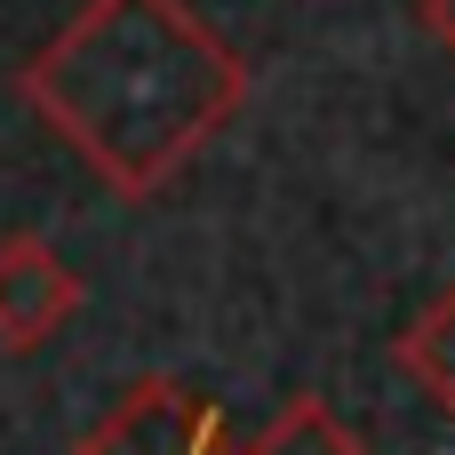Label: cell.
I'll list each match as a JSON object with an SVG mask.
<instances>
[{"mask_svg": "<svg viewBox=\"0 0 455 455\" xmlns=\"http://www.w3.org/2000/svg\"><path fill=\"white\" fill-rule=\"evenodd\" d=\"M80 272L40 240V232H8L0 240V352H40L72 312H80Z\"/></svg>", "mask_w": 455, "mask_h": 455, "instance_id": "cell-3", "label": "cell"}, {"mask_svg": "<svg viewBox=\"0 0 455 455\" xmlns=\"http://www.w3.org/2000/svg\"><path fill=\"white\" fill-rule=\"evenodd\" d=\"M16 88L104 192L160 200L248 104V64L192 0H80Z\"/></svg>", "mask_w": 455, "mask_h": 455, "instance_id": "cell-1", "label": "cell"}, {"mask_svg": "<svg viewBox=\"0 0 455 455\" xmlns=\"http://www.w3.org/2000/svg\"><path fill=\"white\" fill-rule=\"evenodd\" d=\"M80 455H248L232 440V416L192 392L184 376H144L88 440Z\"/></svg>", "mask_w": 455, "mask_h": 455, "instance_id": "cell-2", "label": "cell"}, {"mask_svg": "<svg viewBox=\"0 0 455 455\" xmlns=\"http://www.w3.org/2000/svg\"><path fill=\"white\" fill-rule=\"evenodd\" d=\"M424 32H432V40L455 56V0H424Z\"/></svg>", "mask_w": 455, "mask_h": 455, "instance_id": "cell-6", "label": "cell"}, {"mask_svg": "<svg viewBox=\"0 0 455 455\" xmlns=\"http://www.w3.org/2000/svg\"><path fill=\"white\" fill-rule=\"evenodd\" d=\"M392 360H400V376H408L440 416H455V288H440V296L400 328Z\"/></svg>", "mask_w": 455, "mask_h": 455, "instance_id": "cell-4", "label": "cell"}, {"mask_svg": "<svg viewBox=\"0 0 455 455\" xmlns=\"http://www.w3.org/2000/svg\"><path fill=\"white\" fill-rule=\"evenodd\" d=\"M248 455H368V440H360L328 400L304 392V400H288V408L248 440Z\"/></svg>", "mask_w": 455, "mask_h": 455, "instance_id": "cell-5", "label": "cell"}]
</instances>
